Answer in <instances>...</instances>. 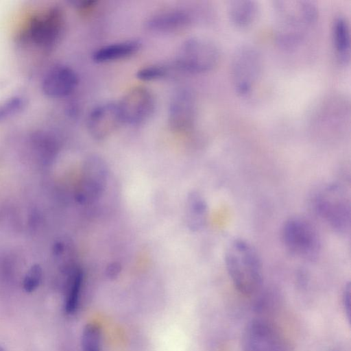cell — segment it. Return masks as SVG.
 <instances>
[{
	"label": "cell",
	"mask_w": 351,
	"mask_h": 351,
	"mask_svg": "<svg viewBox=\"0 0 351 351\" xmlns=\"http://www.w3.org/2000/svg\"><path fill=\"white\" fill-rule=\"evenodd\" d=\"M332 45L337 60L347 64L350 60L351 38L348 19L341 14L335 16L331 28Z\"/></svg>",
	"instance_id": "5bb4252c"
},
{
	"label": "cell",
	"mask_w": 351,
	"mask_h": 351,
	"mask_svg": "<svg viewBox=\"0 0 351 351\" xmlns=\"http://www.w3.org/2000/svg\"><path fill=\"white\" fill-rule=\"evenodd\" d=\"M101 336L99 327L88 324L84 329L82 346L84 351H101Z\"/></svg>",
	"instance_id": "d6986e66"
},
{
	"label": "cell",
	"mask_w": 351,
	"mask_h": 351,
	"mask_svg": "<svg viewBox=\"0 0 351 351\" xmlns=\"http://www.w3.org/2000/svg\"><path fill=\"white\" fill-rule=\"evenodd\" d=\"M196 110L193 94L187 89L178 91L169 105L168 121L170 128L178 133L190 131L195 124Z\"/></svg>",
	"instance_id": "30bf717a"
},
{
	"label": "cell",
	"mask_w": 351,
	"mask_h": 351,
	"mask_svg": "<svg viewBox=\"0 0 351 351\" xmlns=\"http://www.w3.org/2000/svg\"><path fill=\"white\" fill-rule=\"evenodd\" d=\"M25 105L21 97H12L0 104V121L21 111Z\"/></svg>",
	"instance_id": "44dd1931"
},
{
	"label": "cell",
	"mask_w": 351,
	"mask_h": 351,
	"mask_svg": "<svg viewBox=\"0 0 351 351\" xmlns=\"http://www.w3.org/2000/svg\"><path fill=\"white\" fill-rule=\"evenodd\" d=\"M136 40H128L107 45L95 51L93 60L99 63L108 62L130 56L141 48Z\"/></svg>",
	"instance_id": "2e32d148"
},
{
	"label": "cell",
	"mask_w": 351,
	"mask_h": 351,
	"mask_svg": "<svg viewBox=\"0 0 351 351\" xmlns=\"http://www.w3.org/2000/svg\"><path fill=\"white\" fill-rule=\"evenodd\" d=\"M42 280V271L38 266H34L27 272L23 280V289L27 293L34 291Z\"/></svg>",
	"instance_id": "7402d4cb"
},
{
	"label": "cell",
	"mask_w": 351,
	"mask_h": 351,
	"mask_svg": "<svg viewBox=\"0 0 351 351\" xmlns=\"http://www.w3.org/2000/svg\"><path fill=\"white\" fill-rule=\"evenodd\" d=\"M123 123L137 125L144 123L152 114L155 101L152 93L144 86L130 89L117 102Z\"/></svg>",
	"instance_id": "9c48e42d"
},
{
	"label": "cell",
	"mask_w": 351,
	"mask_h": 351,
	"mask_svg": "<svg viewBox=\"0 0 351 351\" xmlns=\"http://www.w3.org/2000/svg\"><path fill=\"white\" fill-rule=\"evenodd\" d=\"M64 24L65 16L62 8L52 6L32 17L26 36L36 46L50 49L60 38Z\"/></svg>",
	"instance_id": "52a82bcc"
},
{
	"label": "cell",
	"mask_w": 351,
	"mask_h": 351,
	"mask_svg": "<svg viewBox=\"0 0 351 351\" xmlns=\"http://www.w3.org/2000/svg\"><path fill=\"white\" fill-rule=\"evenodd\" d=\"M68 285L64 308L67 313H73L77 308L79 302L82 285V276L80 272L75 271L72 274Z\"/></svg>",
	"instance_id": "ac0fdd59"
},
{
	"label": "cell",
	"mask_w": 351,
	"mask_h": 351,
	"mask_svg": "<svg viewBox=\"0 0 351 351\" xmlns=\"http://www.w3.org/2000/svg\"><path fill=\"white\" fill-rule=\"evenodd\" d=\"M245 351H291L285 337L271 324L254 320L247 324L243 336Z\"/></svg>",
	"instance_id": "ba28073f"
},
{
	"label": "cell",
	"mask_w": 351,
	"mask_h": 351,
	"mask_svg": "<svg viewBox=\"0 0 351 351\" xmlns=\"http://www.w3.org/2000/svg\"><path fill=\"white\" fill-rule=\"evenodd\" d=\"M272 8L276 42L285 49L297 48L317 23L316 3L308 0H278Z\"/></svg>",
	"instance_id": "6da1fadb"
},
{
	"label": "cell",
	"mask_w": 351,
	"mask_h": 351,
	"mask_svg": "<svg viewBox=\"0 0 351 351\" xmlns=\"http://www.w3.org/2000/svg\"><path fill=\"white\" fill-rule=\"evenodd\" d=\"M123 123L117 103L108 102L96 106L90 112L87 127L90 135L96 139H103Z\"/></svg>",
	"instance_id": "8fae6325"
},
{
	"label": "cell",
	"mask_w": 351,
	"mask_h": 351,
	"mask_svg": "<svg viewBox=\"0 0 351 351\" xmlns=\"http://www.w3.org/2000/svg\"><path fill=\"white\" fill-rule=\"evenodd\" d=\"M261 53L256 47L243 44L234 51L230 62L231 82L240 96L250 95L259 82L263 68Z\"/></svg>",
	"instance_id": "277c9868"
},
{
	"label": "cell",
	"mask_w": 351,
	"mask_h": 351,
	"mask_svg": "<svg viewBox=\"0 0 351 351\" xmlns=\"http://www.w3.org/2000/svg\"><path fill=\"white\" fill-rule=\"evenodd\" d=\"M282 243L292 254L312 260L319 254L320 239L313 226L300 217H291L285 221L281 230Z\"/></svg>",
	"instance_id": "8992f818"
},
{
	"label": "cell",
	"mask_w": 351,
	"mask_h": 351,
	"mask_svg": "<svg viewBox=\"0 0 351 351\" xmlns=\"http://www.w3.org/2000/svg\"><path fill=\"white\" fill-rule=\"evenodd\" d=\"M77 82V74L72 69L65 65H56L44 77L42 89L49 97L61 98L72 93Z\"/></svg>",
	"instance_id": "7c38bea8"
},
{
	"label": "cell",
	"mask_w": 351,
	"mask_h": 351,
	"mask_svg": "<svg viewBox=\"0 0 351 351\" xmlns=\"http://www.w3.org/2000/svg\"><path fill=\"white\" fill-rule=\"evenodd\" d=\"M187 207L188 223L190 228L195 231L203 228L208 216V206L204 198L198 193H192L189 197Z\"/></svg>",
	"instance_id": "e0dca14e"
},
{
	"label": "cell",
	"mask_w": 351,
	"mask_h": 351,
	"mask_svg": "<svg viewBox=\"0 0 351 351\" xmlns=\"http://www.w3.org/2000/svg\"><path fill=\"white\" fill-rule=\"evenodd\" d=\"M193 21V16L191 12L184 9H171L152 15L145 25L152 32L172 33L188 27Z\"/></svg>",
	"instance_id": "4fadbf2b"
},
{
	"label": "cell",
	"mask_w": 351,
	"mask_h": 351,
	"mask_svg": "<svg viewBox=\"0 0 351 351\" xmlns=\"http://www.w3.org/2000/svg\"><path fill=\"white\" fill-rule=\"evenodd\" d=\"M220 50L213 40L193 37L181 45L173 66L176 69L191 73H201L213 69L220 60Z\"/></svg>",
	"instance_id": "5b68a950"
},
{
	"label": "cell",
	"mask_w": 351,
	"mask_h": 351,
	"mask_svg": "<svg viewBox=\"0 0 351 351\" xmlns=\"http://www.w3.org/2000/svg\"><path fill=\"white\" fill-rule=\"evenodd\" d=\"M174 66L164 64L150 65L140 69L137 77L145 81L154 80L167 75Z\"/></svg>",
	"instance_id": "ffe728a7"
},
{
	"label": "cell",
	"mask_w": 351,
	"mask_h": 351,
	"mask_svg": "<svg viewBox=\"0 0 351 351\" xmlns=\"http://www.w3.org/2000/svg\"><path fill=\"white\" fill-rule=\"evenodd\" d=\"M0 351H6V350L3 346H0Z\"/></svg>",
	"instance_id": "cb8c5ba5"
},
{
	"label": "cell",
	"mask_w": 351,
	"mask_h": 351,
	"mask_svg": "<svg viewBox=\"0 0 351 351\" xmlns=\"http://www.w3.org/2000/svg\"><path fill=\"white\" fill-rule=\"evenodd\" d=\"M227 272L234 287L243 295L255 293L262 283L258 254L247 241L238 239L228 246L224 256Z\"/></svg>",
	"instance_id": "7a4b0ae2"
},
{
	"label": "cell",
	"mask_w": 351,
	"mask_h": 351,
	"mask_svg": "<svg viewBox=\"0 0 351 351\" xmlns=\"http://www.w3.org/2000/svg\"><path fill=\"white\" fill-rule=\"evenodd\" d=\"M260 12L258 3L254 0H232L227 4V14L231 23L240 29L252 26Z\"/></svg>",
	"instance_id": "9a60e30c"
},
{
	"label": "cell",
	"mask_w": 351,
	"mask_h": 351,
	"mask_svg": "<svg viewBox=\"0 0 351 351\" xmlns=\"http://www.w3.org/2000/svg\"><path fill=\"white\" fill-rule=\"evenodd\" d=\"M350 297H351V287L350 283L348 282L345 285L343 293H342V304L346 317L348 319V322H350Z\"/></svg>",
	"instance_id": "603a6c76"
},
{
	"label": "cell",
	"mask_w": 351,
	"mask_h": 351,
	"mask_svg": "<svg viewBox=\"0 0 351 351\" xmlns=\"http://www.w3.org/2000/svg\"><path fill=\"white\" fill-rule=\"evenodd\" d=\"M317 216L334 232L347 233L351 224L350 197L338 184H330L317 190L312 199Z\"/></svg>",
	"instance_id": "3957f363"
}]
</instances>
